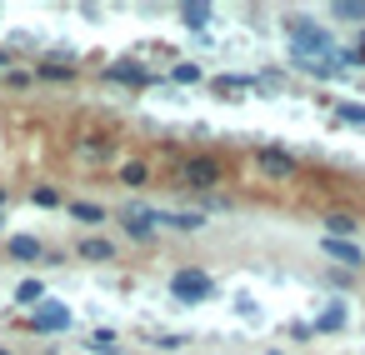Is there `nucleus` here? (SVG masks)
<instances>
[{"label":"nucleus","instance_id":"f257e3e1","mask_svg":"<svg viewBox=\"0 0 365 355\" xmlns=\"http://www.w3.org/2000/svg\"><path fill=\"white\" fill-rule=\"evenodd\" d=\"M285 36H290V51L295 61H335V36L325 26H310V21H285Z\"/></svg>","mask_w":365,"mask_h":355},{"label":"nucleus","instance_id":"f03ea898","mask_svg":"<svg viewBox=\"0 0 365 355\" xmlns=\"http://www.w3.org/2000/svg\"><path fill=\"white\" fill-rule=\"evenodd\" d=\"M155 225H165V210H155V205H140V200H125L120 205V230L130 235V240H155Z\"/></svg>","mask_w":365,"mask_h":355},{"label":"nucleus","instance_id":"7ed1b4c3","mask_svg":"<svg viewBox=\"0 0 365 355\" xmlns=\"http://www.w3.org/2000/svg\"><path fill=\"white\" fill-rule=\"evenodd\" d=\"M220 180H225V170H220L215 155H190V160L180 165V185H185V190H215Z\"/></svg>","mask_w":365,"mask_h":355},{"label":"nucleus","instance_id":"20e7f679","mask_svg":"<svg viewBox=\"0 0 365 355\" xmlns=\"http://www.w3.org/2000/svg\"><path fill=\"white\" fill-rule=\"evenodd\" d=\"M210 290H215V285H210V275H205L200 265H180V270L170 275V295L185 300V305H200Z\"/></svg>","mask_w":365,"mask_h":355},{"label":"nucleus","instance_id":"39448f33","mask_svg":"<svg viewBox=\"0 0 365 355\" xmlns=\"http://www.w3.org/2000/svg\"><path fill=\"white\" fill-rule=\"evenodd\" d=\"M255 165H260V175H265V180H275V185H280V180H290V175L300 170V160H295L285 145H260V150H255Z\"/></svg>","mask_w":365,"mask_h":355},{"label":"nucleus","instance_id":"423d86ee","mask_svg":"<svg viewBox=\"0 0 365 355\" xmlns=\"http://www.w3.org/2000/svg\"><path fill=\"white\" fill-rule=\"evenodd\" d=\"M120 255V245L115 240H106V235H81L76 240V260H91V265H110Z\"/></svg>","mask_w":365,"mask_h":355},{"label":"nucleus","instance_id":"0eeeda50","mask_svg":"<svg viewBox=\"0 0 365 355\" xmlns=\"http://www.w3.org/2000/svg\"><path fill=\"white\" fill-rule=\"evenodd\" d=\"M106 81H115V86H150L155 81V71H145V66H135V61H115V66H106Z\"/></svg>","mask_w":365,"mask_h":355},{"label":"nucleus","instance_id":"6e6552de","mask_svg":"<svg viewBox=\"0 0 365 355\" xmlns=\"http://www.w3.org/2000/svg\"><path fill=\"white\" fill-rule=\"evenodd\" d=\"M6 255L21 260V265H41V260H46V245H41L36 235H11V240H6Z\"/></svg>","mask_w":365,"mask_h":355},{"label":"nucleus","instance_id":"1a4fd4ad","mask_svg":"<svg viewBox=\"0 0 365 355\" xmlns=\"http://www.w3.org/2000/svg\"><path fill=\"white\" fill-rule=\"evenodd\" d=\"M31 330H41V335L71 330V310H66V305H41V310L31 315Z\"/></svg>","mask_w":365,"mask_h":355},{"label":"nucleus","instance_id":"9d476101","mask_svg":"<svg viewBox=\"0 0 365 355\" xmlns=\"http://www.w3.org/2000/svg\"><path fill=\"white\" fill-rule=\"evenodd\" d=\"M320 225H325V235H330V240H350V235L360 230V220H355V215H345V210L320 215Z\"/></svg>","mask_w":365,"mask_h":355},{"label":"nucleus","instance_id":"9b49d317","mask_svg":"<svg viewBox=\"0 0 365 355\" xmlns=\"http://www.w3.org/2000/svg\"><path fill=\"white\" fill-rule=\"evenodd\" d=\"M320 250L335 255V260H345V265H365V250H360L355 240H330V235H320Z\"/></svg>","mask_w":365,"mask_h":355},{"label":"nucleus","instance_id":"f8f14e48","mask_svg":"<svg viewBox=\"0 0 365 355\" xmlns=\"http://www.w3.org/2000/svg\"><path fill=\"white\" fill-rule=\"evenodd\" d=\"M66 210H71V220H81V225H101V220L110 215V210H106V205H96V200H71Z\"/></svg>","mask_w":365,"mask_h":355},{"label":"nucleus","instance_id":"ddd939ff","mask_svg":"<svg viewBox=\"0 0 365 355\" xmlns=\"http://www.w3.org/2000/svg\"><path fill=\"white\" fill-rule=\"evenodd\" d=\"M36 76H41V81H76V66H66V61H41Z\"/></svg>","mask_w":365,"mask_h":355},{"label":"nucleus","instance_id":"4468645a","mask_svg":"<svg viewBox=\"0 0 365 355\" xmlns=\"http://www.w3.org/2000/svg\"><path fill=\"white\" fill-rule=\"evenodd\" d=\"M145 180H150L145 160H120V185H145Z\"/></svg>","mask_w":365,"mask_h":355},{"label":"nucleus","instance_id":"2eb2a0df","mask_svg":"<svg viewBox=\"0 0 365 355\" xmlns=\"http://www.w3.org/2000/svg\"><path fill=\"white\" fill-rule=\"evenodd\" d=\"M335 21H360L365 26V0H340V6H330Z\"/></svg>","mask_w":365,"mask_h":355},{"label":"nucleus","instance_id":"dca6fc26","mask_svg":"<svg viewBox=\"0 0 365 355\" xmlns=\"http://www.w3.org/2000/svg\"><path fill=\"white\" fill-rule=\"evenodd\" d=\"M180 21L190 31H200V26H210V6H180Z\"/></svg>","mask_w":365,"mask_h":355},{"label":"nucleus","instance_id":"f3484780","mask_svg":"<svg viewBox=\"0 0 365 355\" xmlns=\"http://www.w3.org/2000/svg\"><path fill=\"white\" fill-rule=\"evenodd\" d=\"M165 225H175V230H200V225H205V215H195V210H180V215H170V210H165Z\"/></svg>","mask_w":365,"mask_h":355},{"label":"nucleus","instance_id":"a211bd4d","mask_svg":"<svg viewBox=\"0 0 365 355\" xmlns=\"http://www.w3.org/2000/svg\"><path fill=\"white\" fill-rule=\"evenodd\" d=\"M16 300H21V305H36V300H46V285H41V280H21V285H16Z\"/></svg>","mask_w":365,"mask_h":355},{"label":"nucleus","instance_id":"6ab92c4d","mask_svg":"<svg viewBox=\"0 0 365 355\" xmlns=\"http://www.w3.org/2000/svg\"><path fill=\"white\" fill-rule=\"evenodd\" d=\"M210 91H215V96H245V81H235V76H215Z\"/></svg>","mask_w":365,"mask_h":355},{"label":"nucleus","instance_id":"aec40b11","mask_svg":"<svg viewBox=\"0 0 365 355\" xmlns=\"http://www.w3.org/2000/svg\"><path fill=\"white\" fill-rule=\"evenodd\" d=\"M31 200H36V205H46V210H56V205H61V190H56V185H36V190H31Z\"/></svg>","mask_w":365,"mask_h":355},{"label":"nucleus","instance_id":"412c9836","mask_svg":"<svg viewBox=\"0 0 365 355\" xmlns=\"http://www.w3.org/2000/svg\"><path fill=\"white\" fill-rule=\"evenodd\" d=\"M170 81H180V86H200V66H175Z\"/></svg>","mask_w":365,"mask_h":355},{"label":"nucleus","instance_id":"4be33fe9","mask_svg":"<svg viewBox=\"0 0 365 355\" xmlns=\"http://www.w3.org/2000/svg\"><path fill=\"white\" fill-rule=\"evenodd\" d=\"M335 115H340L345 125H365V106H335Z\"/></svg>","mask_w":365,"mask_h":355},{"label":"nucleus","instance_id":"5701e85b","mask_svg":"<svg viewBox=\"0 0 365 355\" xmlns=\"http://www.w3.org/2000/svg\"><path fill=\"white\" fill-rule=\"evenodd\" d=\"M91 345H96V350H106V355H110V350H115V330H96V335H91Z\"/></svg>","mask_w":365,"mask_h":355},{"label":"nucleus","instance_id":"b1692460","mask_svg":"<svg viewBox=\"0 0 365 355\" xmlns=\"http://www.w3.org/2000/svg\"><path fill=\"white\" fill-rule=\"evenodd\" d=\"M340 325H345V315H340V310H330V315L320 320V330H340Z\"/></svg>","mask_w":365,"mask_h":355},{"label":"nucleus","instance_id":"393cba45","mask_svg":"<svg viewBox=\"0 0 365 355\" xmlns=\"http://www.w3.org/2000/svg\"><path fill=\"white\" fill-rule=\"evenodd\" d=\"M155 345H160V350H180V345H185V335H160Z\"/></svg>","mask_w":365,"mask_h":355},{"label":"nucleus","instance_id":"a878e982","mask_svg":"<svg viewBox=\"0 0 365 355\" xmlns=\"http://www.w3.org/2000/svg\"><path fill=\"white\" fill-rule=\"evenodd\" d=\"M6 66H11V56H6V51H0V71H6Z\"/></svg>","mask_w":365,"mask_h":355},{"label":"nucleus","instance_id":"bb28decb","mask_svg":"<svg viewBox=\"0 0 365 355\" xmlns=\"http://www.w3.org/2000/svg\"><path fill=\"white\" fill-rule=\"evenodd\" d=\"M0 210H6V185H0Z\"/></svg>","mask_w":365,"mask_h":355},{"label":"nucleus","instance_id":"cd10ccee","mask_svg":"<svg viewBox=\"0 0 365 355\" xmlns=\"http://www.w3.org/2000/svg\"><path fill=\"white\" fill-rule=\"evenodd\" d=\"M0 355H11V345H0Z\"/></svg>","mask_w":365,"mask_h":355},{"label":"nucleus","instance_id":"c85d7f7f","mask_svg":"<svg viewBox=\"0 0 365 355\" xmlns=\"http://www.w3.org/2000/svg\"><path fill=\"white\" fill-rule=\"evenodd\" d=\"M0 225H6V210H0Z\"/></svg>","mask_w":365,"mask_h":355}]
</instances>
